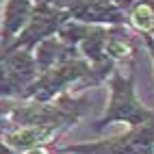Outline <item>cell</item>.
Returning a JSON list of instances; mask_svg holds the SVG:
<instances>
[{
	"label": "cell",
	"mask_w": 154,
	"mask_h": 154,
	"mask_svg": "<svg viewBox=\"0 0 154 154\" xmlns=\"http://www.w3.org/2000/svg\"><path fill=\"white\" fill-rule=\"evenodd\" d=\"M46 128H30V130H22L17 132V135L13 137V143H17V146H26V143H33L35 139H39L42 135H46Z\"/></svg>",
	"instance_id": "cell-2"
},
{
	"label": "cell",
	"mask_w": 154,
	"mask_h": 154,
	"mask_svg": "<svg viewBox=\"0 0 154 154\" xmlns=\"http://www.w3.org/2000/svg\"><path fill=\"white\" fill-rule=\"evenodd\" d=\"M28 154H46L44 150H33V152H28Z\"/></svg>",
	"instance_id": "cell-3"
},
{
	"label": "cell",
	"mask_w": 154,
	"mask_h": 154,
	"mask_svg": "<svg viewBox=\"0 0 154 154\" xmlns=\"http://www.w3.org/2000/svg\"><path fill=\"white\" fill-rule=\"evenodd\" d=\"M132 20H135V24H137L139 28H143V30H150V28L154 26V13H152V9L146 7V5L137 7V11H135V15H132Z\"/></svg>",
	"instance_id": "cell-1"
}]
</instances>
